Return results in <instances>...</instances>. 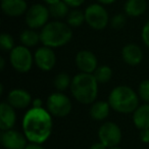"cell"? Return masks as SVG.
<instances>
[{"instance_id": "6da1fadb", "label": "cell", "mask_w": 149, "mask_h": 149, "mask_svg": "<svg viewBox=\"0 0 149 149\" xmlns=\"http://www.w3.org/2000/svg\"><path fill=\"white\" fill-rule=\"evenodd\" d=\"M22 126L29 142L43 144L52 133V116L43 107H32L24 116Z\"/></svg>"}, {"instance_id": "7a4b0ae2", "label": "cell", "mask_w": 149, "mask_h": 149, "mask_svg": "<svg viewBox=\"0 0 149 149\" xmlns=\"http://www.w3.org/2000/svg\"><path fill=\"white\" fill-rule=\"evenodd\" d=\"M70 92L74 99L80 103H93L98 95V82L93 74L81 72L72 78Z\"/></svg>"}, {"instance_id": "3957f363", "label": "cell", "mask_w": 149, "mask_h": 149, "mask_svg": "<svg viewBox=\"0 0 149 149\" xmlns=\"http://www.w3.org/2000/svg\"><path fill=\"white\" fill-rule=\"evenodd\" d=\"M41 43L51 48L66 45L72 38V28L60 21L48 22L40 32Z\"/></svg>"}, {"instance_id": "277c9868", "label": "cell", "mask_w": 149, "mask_h": 149, "mask_svg": "<svg viewBox=\"0 0 149 149\" xmlns=\"http://www.w3.org/2000/svg\"><path fill=\"white\" fill-rule=\"evenodd\" d=\"M139 95L128 86H118L113 88L108 96L110 107L120 113L134 112L139 106Z\"/></svg>"}, {"instance_id": "5b68a950", "label": "cell", "mask_w": 149, "mask_h": 149, "mask_svg": "<svg viewBox=\"0 0 149 149\" xmlns=\"http://www.w3.org/2000/svg\"><path fill=\"white\" fill-rule=\"evenodd\" d=\"M84 13L86 24L93 30H103L109 24L110 19L107 10L100 3H92L88 5Z\"/></svg>"}, {"instance_id": "8992f818", "label": "cell", "mask_w": 149, "mask_h": 149, "mask_svg": "<svg viewBox=\"0 0 149 149\" xmlns=\"http://www.w3.org/2000/svg\"><path fill=\"white\" fill-rule=\"evenodd\" d=\"M10 64L17 72H28L33 66L34 57L29 48L24 45L15 46L9 54Z\"/></svg>"}, {"instance_id": "52a82bcc", "label": "cell", "mask_w": 149, "mask_h": 149, "mask_svg": "<svg viewBox=\"0 0 149 149\" xmlns=\"http://www.w3.org/2000/svg\"><path fill=\"white\" fill-rule=\"evenodd\" d=\"M46 107L51 116L56 118H64L72 110V101L63 93L56 92L52 93L47 98Z\"/></svg>"}, {"instance_id": "ba28073f", "label": "cell", "mask_w": 149, "mask_h": 149, "mask_svg": "<svg viewBox=\"0 0 149 149\" xmlns=\"http://www.w3.org/2000/svg\"><path fill=\"white\" fill-rule=\"evenodd\" d=\"M49 8L41 3L30 6L26 13V24L30 29H42L49 21Z\"/></svg>"}, {"instance_id": "9c48e42d", "label": "cell", "mask_w": 149, "mask_h": 149, "mask_svg": "<svg viewBox=\"0 0 149 149\" xmlns=\"http://www.w3.org/2000/svg\"><path fill=\"white\" fill-rule=\"evenodd\" d=\"M98 138L107 148L120 144L122 140V131L120 127L112 122H106L98 130Z\"/></svg>"}, {"instance_id": "30bf717a", "label": "cell", "mask_w": 149, "mask_h": 149, "mask_svg": "<svg viewBox=\"0 0 149 149\" xmlns=\"http://www.w3.org/2000/svg\"><path fill=\"white\" fill-rule=\"evenodd\" d=\"M0 141L4 149H25L28 146V139L25 134L13 129L2 131L0 134Z\"/></svg>"}, {"instance_id": "8fae6325", "label": "cell", "mask_w": 149, "mask_h": 149, "mask_svg": "<svg viewBox=\"0 0 149 149\" xmlns=\"http://www.w3.org/2000/svg\"><path fill=\"white\" fill-rule=\"evenodd\" d=\"M34 61L41 70H51L56 63V55L53 51V48L45 45L39 47L34 54Z\"/></svg>"}, {"instance_id": "7c38bea8", "label": "cell", "mask_w": 149, "mask_h": 149, "mask_svg": "<svg viewBox=\"0 0 149 149\" xmlns=\"http://www.w3.org/2000/svg\"><path fill=\"white\" fill-rule=\"evenodd\" d=\"M76 64L82 72L93 74L98 68L97 58L93 52L89 50H81L76 56Z\"/></svg>"}, {"instance_id": "4fadbf2b", "label": "cell", "mask_w": 149, "mask_h": 149, "mask_svg": "<svg viewBox=\"0 0 149 149\" xmlns=\"http://www.w3.org/2000/svg\"><path fill=\"white\" fill-rule=\"evenodd\" d=\"M7 102L15 109H25L32 104V96L27 90L13 89L7 95Z\"/></svg>"}, {"instance_id": "5bb4252c", "label": "cell", "mask_w": 149, "mask_h": 149, "mask_svg": "<svg viewBox=\"0 0 149 149\" xmlns=\"http://www.w3.org/2000/svg\"><path fill=\"white\" fill-rule=\"evenodd\" d=\"M26 0H1V9L3 13L10 17H17L26 15L28 10Z\"/></svg>"}, {"instance_id": "9a60e30c", "label": "cell", "mask_w": 149, "mask_h": 149, "mask_svg": "<svg viewBox=\"0 0 149 149\" xmlns=\"http://www.w3.org/2000/svg\"><path fill=\"white\" fill-rule=\"evenodd\" d=\"M17 122L15 108H13L8 102H2L0 104V129L1 131L10 130L15 127Z\"/></svg>"}, {"instance_id": "2e32d148", "label": "cell", "mask_w": 149, "mask_h": 149, "mask_svg": "<svg viewBox=\"0 0 149 149\" xmlns=\"http://www.w3.org/2000/svg\"><path fill=\"white\" fill-rule=\"evenodd\" d=\"M122 57L129 65H138L143 59V52L137 44L129 43L123 47Z\"/></svg>"}, {"instance_id": "e0dca14e", "label": "cell", "mask_w": 149, "mask_h": 149, "mask_svg": "<svg viewBox=\"0 0 149 149\" xmlns=\"http://www.w3.org/2000/svg\"><path fill=\"white\" fill-rule=\"evenodd\" d=\"M147 9L146 0H127L124 5L125 15L131 17L142 15Z\"/></svg>"}, {"instance_id": "ac0fdd59", "label": "cell", "mask_w": 149, "mask_h": 149, "mask_svg": "<svg viewBox=\"0 0 149 149\" xmlns=\"http://www.w3.org/2000/svg\"><path fill=\"white\" fill-rule=\"evenodd\" d=\"M133 122L139 130L149 128V103L138 106V108L133 112Z\"/></svg>"}, {"instance_id": "d6986e66", "label": "cell", "mask_w": 149, "mask_h": 149, "mask_svg": "<svg viewBox=\"0 0 149 149\" xmlns=\"http://www.w3.org/2000/svg\"><path fill=\"white\" fill-rule=\"evenodd\" d=\"M110 105L105 101L93 102L90 108V116L95 120H103L108 116L110 111Z\"/></svg>"}, {"instance_id": "ffe728a7", "label": "cell", "mask_w": 149, "mask_h": 149, "mask_svg": "<svg viewBox=\"0 0 149 149\" xmlns=\"http://www.w3.org/2000/svg\"><path fill=\"white\" fill-rule=\"evenodd\" d=\"M21 43L26 47H34L37 45L39 42H41L40 33L36 32L34 29H27L24 30L19 35Z\"/></svg>"}, {"instance_id": "44dd1931", "label": "cell", "mask_w": 149, "mask_h": 149, "mask_svg": "<svg viewBox=\"0 0 149 149\" xmlns=\"http://www.w3.org/2000/svg\"><path fill=\"white\" fill-rule=\"evenodd\" d=\"M49 8L50 17H52L55 19H60L66 17L70 13V6L64 2L63 0H60L58 2L54 3V4L48 5Z\"/></svg>"}, {"instance_id": "7402d4cb", "label": "cell", "mask_w": 149, "mask_h": 149, "mask_svg": "<svg viewBox=\"0 0 149 149\" xmlns=\"http://www.w3.org/2000/svg\"><path fill=\"white\" fill-rule=\"evenodd\" d=\"M84 23H86L85 13L80 9H72L66 17V24L70 28H79Z\"/></svg>"}, {"instance_id": "603a6c76", "label": "cell", "mask_w": 149, "mask_h": 149, "mask_svg": "<svg viewBox=\"0 0 149 149\" xmlns=\"http://www.w3.org/2000/svg\"><path fill=\"white\" fill-rule=\"evenodd\" d=\"M98 84H105L110 81L112 77V70L108 65H100L93 72Z\"/></svg>"}, {"instance_id": "cb8c5ba5", "label": "cell", "mask_w": 149, "mask_h": 149, "mask_svg": "<svg viewBox=\"0 0 149 149\" xmlns=\"http://www.w3.org/2000/svg\"><path fill=\"white\" fill-rule=\"evenodd\" d=\"M72 80L70 77L65 72H60L54 78L53 85L55 89L59 92L65 91L68 88H70V84H72Z\"/></svg>"}, {"instance_id": "d4e9b609", "label": "cell", "mask_w": 149, "mask_h": 149, "mask_svg": "<svg viewBox=\"0 0 149 149\" xmlns=\"http://www.w3.org/2000/svg\"><path fill=\"white\" fill-rule=\"evenodd\" d=\"M0 47L3 51H11L15 46V40L8 33H2L0 35Z\"/></svg>"}, {"instance_id": "484cf974", "label": "cell", "mask_w": 149, "mask_h": 149, "mask_svg": "<svg viewBox=\"0 0 149 149\" xmlns=\"http://www.w3.org/2000/svg\"><path fill=\"white\" fill-rule=\"evenodd\" d=\"M126 23H127V17L126 15H124V13H116L109 21L110 27L116 30L123 29L125 27V25H126Z\"/></svg>"}, {"instance_id": "4316f807", "label": "cell", "mask_w": 149, "mask_h": 149, "mask_svg": "<svg viewBox=\"0 0 149 149\" xmlns=\"http://www.w3.org/2000/svg\"><path fill=\"white\" fill-rule=\"evenodd\" d=\"M138 95L142 101L149 103V80H144L140 83L138 88Z\"/></svg>"}, {"instance_id": "83f0119b", "label": "cell", "mask_w": 149, "mask_h": 149, "mask_svg": "<svg viewBox=\"0 0 149 149\" xmlns=\"http://www.w3.org/2000/svg\"><path fill=\"white\" fill-rule=\"evenodd\" d=\"M141 37H142L143 43L149 48V21L143 26L142 32H141Z\"/></svg>"}, {"instance_id": "f1b7e54d", "label": "cell", "mask_w": 149, "mask_h": 149, "mask_svg": "<svg viewBox=\"0 0 149 149\" xmlns=\"http://www.w3.org/2000/svg\"><path fill=\"white\" fill-rule=\"evenodd\" d=\"M139 138L143 143H149V128L147 129H141Z\"/></svg>"}, {"instance_id": "f546056e", "label": "cell", "mask_w": 149, "mask_h": 149, "mask_svg": "<svg viewBox=\"0 0 149 149\" xmlns=\"http://www.w3.org/2000/svg\"><path fill=\"white\" fill-rule=\"evenodd\" d=\"M64 2L68 5L70 7H74V8H77L80 7L82 4H84L86 0H63Z\"/></svg>"}, {"instance_id": "4dcf8cb0", "label": "cell", "mask_w": 149, "mask_h": 149, "mask_svg": "<svg viewBox=\"0 0 149 149\" xmlns=\"http://www.w3.org/2000/svg\"><path fill=\"white\" fill-rule=\"evenodd\" d=\"M89 149H107V147L103 144L102 142H97V143H94V144L91 145Z\"/></svg>"}, {"instance_id": "1f68e13d", "label": "cell", "mask_w": 149, "mask_h": 149, "mask_svg": "<svg viewBox=\"0 0 149 149\" xmlns=\"http://www.w3.org/2000/svg\"><path fill=\"white\" fill-rule=\"evenodd\" d=\"M25 149H45L44 147L41 146V144H35V143H31L28 144V146Z\"/></svg>"}, {"instance_id": "d6a6232c", "label": "cell", "mask_w": 149, "mask_h": 149, "mask_svg": "<svg viewBox=\"0 0 149 149\" xmlns=\"http://www.w3.org/2000/svg\"><path fill=\"white\" fill-rule=\"evenodd\" d=\"M96 1L102 5H110V4H112V3L116 2V0H96Z\"/></svg>"}, {"instance_id": "836d02e7", "label": "cell", "mask_w": 149, "mask_h": 149, "mask_svg": "<svg viewBox=\"0 0 149 149\" xmlns=\"http://www.w3.org/2000/svg\"><path fill=\"white\" fill-rule=\"evenodd\" d=\"M32 105L33 107H42V100L40 98H36L32 102Z\"/></svg>"}, {"instance_id": "e575fe53", "label": "cell", "mask_w": 149, "mask_h": 149, "mask_svg": "<svg viewBox=\"0 0 149 149\" xmlns=\"http://www.w3.org/2000/svg\"><path fill=\"white\" fill-rule=\"evenodd\" d=\"M4 68H5V60L3 57H1L0 58V70H4Z\"/></svg>"}, {"instance_id": "d590c367", "label": "cell", "mask_w": 149, "mask_h": 149, "mask_svg": "<svg viewBox=\"0 0 149 149\" xmlns=\"http://www.w3.org/2000/svg\"><path fill=\"white\" fill-rule=\"evenodd\" d=\"M43 1L47 5H51V4H54V3L58 2V1H60V0H43Z\"/></svg>"}, {"instance_id": "8d00e7d4", "label": "cell", "mask_w": 149, "mask_h": 149, "mask_svg": "<svg viewBox=\"0 0 149 149\" xmlns=\"http://www.w3.org/2000/svg\"><path fill=\"white\" fill-rule=\"evenodd\" d=\"M108 149H120V148H118V147L114 146V147H110V148H108Z\"/></svg>"}]
</instances>
